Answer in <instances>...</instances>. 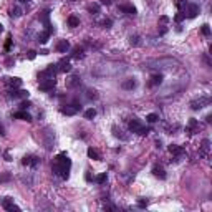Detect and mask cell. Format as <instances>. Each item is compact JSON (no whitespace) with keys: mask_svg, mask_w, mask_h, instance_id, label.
Segmentation results:
<instances>
[{"mask_svg":"<svg viewBox=\"0 0 212 212\" xmlns=\"http://www.w3.org/2000/svg\"><path fill=\"white\" fill-rule=\"evenodd\" d=\"M53 172L55 174H62L63 179H68V172H70V167H71V161L68 159L67 153H60L53 161Z\"/></svg>","mask_w":212,"mask_h":212,"instance_id":"6da1fadb","label":"cell"},{"mask_svg":"<svg viewBox=\"0 0 212 212\" xmlns=\"http://www.w3.org/2000/svg\"><path fill=\"white\" fill-rule=\"evenodd\" d=\"M199 12H200L199 5H195V4H187V5H186V10H184V13H186L189 18L197 17V13H199Z\"/></svg>","mask_w":212,"mask_h":212,"instance_id":"7a4b0ae2","label":"cell"},{"mask_svg":"<svg viewBox=\"0 0 212 212\" xmlns=\"http://www.w3.org/2000/svg\"><path fill=\"white\" fill-rule=\"evenodd\" d=\"M55 85H56V80L55 78L42 80V81H40V90H42V91H50V90L55 88Z\"/></svg>","mask_w":212,"mask_h":212,"instance_id":"3957f363","label":"cell"},{"mask_svg":"<svg viewBox=\"0 0 212 212\" xmlns=\"http://www.w3.org/2000/svg\"><path fill=\"white\" fill-rule=\"evenodd\" d=\"M144 128V126H143V123L139 119H131L129 121V131H131V133H141V129Z\"/></svg>","mask_w":212,"mask_h":212,"instance_id":"277c9868","label":"cell"},{"mask_svg":"<svg viewBox=\"0 0 212 212\" xmlns=\"http://www.w3.org/2000/svg\"><path fill=\"white\" fill-rule=\"evenodd\" d=\"M38 158H35V156H25L23 158V161H22V164L23 166H33V167H37L38 166Z\"/></svg>","mask_w":212,"mask_h":212,"instance_id":"5b68a950","label":"cell"},{"mask_svg":"<svg viewBox=\"0 0 212 212\" xmlns=\"http://www.w3.org/2000/svg\"><path fill=\"white\" fill-rule=\"evenodd\" d=\"M10 96H12V98L27 100V98H28V91H25V90H12V91H10Z\"/></svg>","mask_w":212,"mask_h":212,"instance_id":"8992f818","label":"cell"},{"mask_svg":"<svg viewBox=\"0 0 212 212\" xmlns=\"http://www.w3.org/2000/svg\"><path fill=\"white\" fill-rule=\"evenodd\" d=\"M204 104H209V98H200V100H195L191 103V108L192 109H200L204 108Z\"/></svg>","mask_w":212,"mask_h":212,"instance_id":"52a82bcc","label":"cell"},{"mask_svg":"<svg viewBox=\"0 0 212 212\" xmlns=\"http://www.w3.org/2000/svg\"><path fill=\"white\" fill-rule=\"evenodd\" d=\"M68 50H70V43H68V40H60L58 45H56V51H58V53H67Z\"/></svg>","mask_w":212,"mask_h":212,"instance_id":"ba28073f","label":"cell"},{"mask_svg":"<svg viewBox=\"0 0 212 212\" xmlns=\"http://www.w3.org/2000/svg\"><path fill=\"white\" fill-rule=\"evenodd\" d=\"M13 116H15V118H18V119L28 121V123H30V121H32V116H30V114H28V113L25 111V109H20V111H17V113H15V114H13Z\"/></svg>","mask_w":212,"mask_h":212,"instance_id":"9c48e42d","label":"cell"},{"mask_svg":"<svg viewBox=\"0 0 212 212\" xmlns=\"http://www.w3.org/2000/svg\"><path fill=\"white\" fill-rule=\"evenodd\" d=\"M56 67H58V70L63 71V73H68V71L71 70V65H70V62H68V60H62V62L56 65Z\"/></svg>","mask_w":212,"mask_h":212,"instance_id":"30bf717a","label":"cell"},{"mask_svg":"<svg viewBox=\"0 0 212 212\" xmlns=\"http://www.w3.org/2000/svg\"><path fill=\"white\" fill-rule=\"evenodd\" d=\"M80 83H81V78H80L78 75H75V76H71V78L68 80L67 86L68 88H76V86H80Z\"/></svg>","mask_w":212,"mask_h":212,"instance_id":"8fae6325","label":"cell"},{"mask_svg":"<svg viewBox=\"0 0 212 212\" xmlns=\"http://www.w3.org/2000/svg\"><path fill=\"white\" fill-rule=\"evenodd\" d=\"M62 113H63V114H67V116H73V114H76V113H78V109H76L73 104H68V106L62 108Z\"/></svg>","mask_w":212,"mask_h":212,"instance_id":"7c38bea8","label":"cell"},{"mask_svg":"<svg viewBox=\"0 0 212 212\" xmlns=\"http://www.w3.org/2000/svg\"><path fill=\"white\" fill-rule=\"evenodd\" d=\"M162 83V75L161 73H156V75L151 76V81H149V86H158V85Z\"/></svg>","mask_w":212,"mask_h":212,"instance_id":"4fadbf2b","label":"cell"},{"mask_svg":"<svg viewBox=\"0 0 212 212\" xmlns=\"http://www.w3.org/2000/svg\"><path fill=\"white\" fill-rule=\"evenodd\" d=\"M123 90H133V88H136V80L134 78H128L126 81H123Z\"/></svg>","mask_w":212,"mask_h":212,"instance_id":"5bb4252c","label":"cell"},{"mask_svg":"<svg viewBox=\"0 0 212 212\" xmlns=\"http://www.w3.org/2000/svg\"><path fill=\"white\" fill-rule=\"evenodd\" d=\"M153 174L156 176V177H159V179H166V172H164V169H162L161 166H154L153 167Z\"/></svg>","mask_w":212,"mask_h":212,"instance_id":"9a60e30c","label":"cell"},{"mask_svg":"<svg viewBox=\"0 0 212 212\" xmlns=\"http://www.w3.org/2000/svg\"><path fill=\"white\" fill-rule=\"evenodd\" d=\"M85 56V48L83 46H76L73 53H71V58H83Z\"/></svg>","mask_w":212,"mask_h":212,"instance_id":"2e32d148","label":"cell"},{"mask_svg":"<svg viewBox=\"0 0 212 212\" xmlns=\"http://www.w3.org/2000/svg\"><path fill=\"white\" fill-rule=\"evenodd\" d=\"M169 151H171V154H176L177 158L184 153V149L181 148V146H177V144H171V146H169Z\"/></svg>","mask_w":212,"mask_h":212,"instance_id":"e0dca14e","label":"cell"},{"mask_svg":"<svg viewBox=\"0 0 212 212\" xmlns=\"http://www.w3.org/2000/svg\"><path fill=\"white\" fill-rule=\"evenodd\" d=\"M119 10L121 12H126L128 15H136V9H134L133 5H121Z\"/></svg>","mask_w":212,"mask_h":212,"instance_id":"ac0fdd59","label":"cell"},{"mask_svg":"<svg viewBox=\"0 0 212 212\" xmlns=\"http://www.w3.org/2000/svg\"><path fill=\"white\" fill-rule=\"evenodd\" d=\"M48 17H50V12L45 10L43 13H40V22H42L45 27H50V22H48Z\"/></svg>","mask_w":212,"mask_h":212,"instance_id":"d6986e66","label":"cell"},{"mask_svg":"<svg viewBox=\"0 0 212 212\" xmlns=\"http://www.w3.org/2000/svg\"><path fill=\"white\" fill-rule=\"evenodd\" d=\"M5 80L10 83V86L12 88H20L22 86V80L20 78H5Z\"/></svg>","mask_w":212,"mask_h":212,"instance_id":"ffe728a7","label":"cell"},{"mask_svg":"<svg viewBox=\"0 0 212 212\" xmlns=\"http://www.w3.org/2000/svg\"><path fill=\"white\" fill-rule=\"evenodd\" d=\"M209 148H211V141L209 139H204L202 141V149H200V156H205L209 153Z\"/></svg>","mask_w":212,"mask_h":212,"instance_id":"44dd1931","label":"cell"},{"mask_svg":"<svg viewBox=\"0 0 212 212\" xmlns=\"http://www.w3.org/2000/svg\"><path fill=\"white\" fill-rule=\"evenodd\" d=\"M48 38H50V32H42V33L38 35V42L45 45V43L48 42Z\"/></svg>","mask_w":212,"mask_h":212,"instance_id":"7402d4cb","label":"cell"},{"mask_svg":"<svg viewBox=\"0 0 212 212\" xmlns=\"http://www.w3.org/2000/svg\"><path fill=\"white\" fill-rule=\"evenodd\" d=\"M68 25H70V27H78L80 25V18L75 17V15L68 17Z\"/></svg>","mask_w":212,"mask_h":212,"instance_id":"603a6c76","label":"cell"},{"mask_svg":"<svg viewBox=\"0 0 212 212\" xmlns=\"http://www.w3.org/2000/svg\"><path fill=\"white\" fill-rule=\"evenodd\" d=\"M12 204H13V199H12V197H5V199L2 200V207H4L5 211H7V209H9L10 205H12Z\"/></svg>","mask_w":212,"mask_h":212,"instance_id":"cb8c5ba5","label":"cell"},{"mask_svg":"<svg viewBox=\"0 0 212 212\" xmlns=\"http://www.w3.org/2000/svg\"><path fill=\"white\" fill-rule=\"evenodd\" d=\"M158 119H159V116L156 114V113H149V114L146 116V121H148V123H156Z\"/></svg>","mask_w":212,"mask_h":212,"instance_id":"d4e9b609","label":"cell"},{"mask_svg":"<svg viewBox=\"0 0 212 212\" xmlns=\"http://www.w3.org/2000/svg\"><path fill=\"white\" fill-rule=\"evenodd\" d=\"M10 15H12L13 18H18V17H22V9H20V7H15V9H12Z\"/></svg>","mask_w":212,"mask_h":212,"instance_id":"484cf974","label":"cell"},{"mask_svg":"<svg viewBox=\"0 0 212 212\" xmlns=\"http://www.w3.org/2000/svg\"><path fill=\"white\" fill-rule=\"evenodd\" d=\"M88 156H90L91 159H100V154H98V151L93 149V148H90V149H88Z\"/></svg>","mask_w":212,"mask_h":212,"instance_id":"4316f807","label":"cell"},{"mask_svg":"<svg viewBox=\"0 0 212 212\" xmlns=\"http://www.w3.org/2000/svg\"><path fill=\"white\" fill-rule=\"evenodd\" d=\"M96 116V111L95 109H86V111H85V118H86V119H93V118Z\"/></svg>","mask_w":212,"mask_h":212,"instance_id":"83f0119b","label":"cell"},{"mask_svg":"<svg viewBox=\"0 0 212 212\" xmlns=\"http://www.w3.org/2000/svg\"><path fill=\"white\" fill-rule=\"evenodd\" d=\"M176 5H177V9L181 10V12H184V10H186L187 2H186V0H176Z\"/></svg>","mask_w":212,"mask_h":212,"instance_id":"f1b7e54d","label":"cell"},{"mask_svg":"<svg viewBox=\"0 0 212 212\" xmlns=\"http://www.w3.org/2000/svg\"><path fill=\"white\" fill-rule=\"evenodd\" d=\"M88 10H90V12H91L93 15H96V13H100V7H98L96 4H91L90 7H88Z\"/></svg>","mask_w":212,"mask_h":212,"instance_id":"f546056e","label":"cell"},{"mask_svg":"<svg viewBox=\"0 0 212 212\" xmlns=\"http://www.w3.org/2000/svg\"><path fill=\"white\" fill-rule=\"evenodd\" d=\"M129 43H131L133 46H137V45H139V37H137V35L131 37V38H129Z\"/></svg>","mask_w":212,"mask_h":212,"instance_id":"4dcf8cb0","label":"cell"},{"mask_svg":"<svg viewBox=\"0 0 212 212\" xmlns=\"http://www.w3.org/2000/svg\"><path fill=\"white\" fill-rule=\"evenodd\" d=\"M95 181H96V182H98V184H103L104 181H106V172H103V174H100V176H98V177L95 179Z\"/></svg>","mask_w":212,"mask_h":212,"instance_id":"1f68e13d","label":"cell"},{"mask_svg":"<svg viewBox=\"0 0 212 212\" xmlns=\"http://www.w3.org/2000/svg\"><path fill=\"white\" fill-rule=\"evenodd\" d=\"M200 32H202V35H205V37H209V35H211V28H209V25H202Z\"/></svg>","mask_w":212,"mask_h":212,"instance_id":"d6a6232c","label":"cell"},{"mask_svg":"<svg viewBox=\"0 0 212 212\" xmlns=\"http://www.w3.org/2000/svg\"><path fill=\"white\" fill-rule=\"evenodd\" d=\"M184 18H186V13H184V12H179L177 15L174 17V20H176V22H182Z\"/></svg>","mask_w":212,"mask_h":212,"instance_id":"836d02e7","label":"cell"},{"mask_svg":"<svg viewBox=\"0 0 212 212\" xmlns=\"http://www.w3.org/2000/svg\"><path fill=\"white\" fill-rule=\"evenodd\" d=\"M113 25V20L111 18H104L103 20V27H106V28H109V27Z\"/></svg>","mask_w":212,"mask_h":212,"instance_id":"e575fe53","label":"cell"},{"mask_svg":"<svg viewBox=\"0 0 212 212\" xmlns=\"http://www.w3.org/2000/svg\"><path fill=\"white\" fill-rule=\"evenodd\" d=\"M10 46H12V37L7 38V43H5V51H9V50H10Z\"/></svg>","mask_w":212,"mask_h":212,"instance_id":"d590c367","label":"cell"},{"mask_svg":"<svg viewBox=\"0 0 212 212\" xmlns=\"http://www.w3.org/2000/svg\"><path fill=\"white\" fill-rule=\"evenodd\" d=\"M32 104H30V101H22V104H20V109H27V108H30Z\"/></svg>","mask_w":212,"mask_h":212,"instance_id":"8d00e7d4","label":"cell"},{"mask_svg":"<svg viewBox=\"0 0 212 212\" xmlns=\"http://www.w3.org/2000/svg\"><path fill=\"white\" fill-rule=\"evenodd\" d=\"M7 211H10V212H13V211H15V212H20V207H18V205H15V204H12V205H10Z\"/></svg>","mask_w":212,"mask_h":212,"instance_id":"74e56055","label":"cell"},{"mask_svg":"<svg viewBox=\"0 0 212 212\" xmlns=\"http://www.w3.org/2000/svg\"><path fill=\"white\" fill-rule=\"evenodd\" d=\"M86 96H88V98H96V91H95V90H88Z\"/></svg>","mask_w":212,"mask_h":212,"instance_id":"f35d334b","label":"cell"},{"mask_svg":"<svg viewBox=\"0 0 212 212\" xmlns=\"http://www.w3.org/2000/svg\"><path fill=\"white\" fill-rule=\"evenodd\" d=\"M9 179H10V174H4V176H0V182H5Z\"/></svg>","mask_w":212,"mask_h":212,"instance_id":"ab89813d","label":"cell"},{"mask_svg":"<svg viewBox=\"0 0 212 212\" xmlns=\"http://www.w3.org/2000/svg\"><path fill=\"white\" fill-rule=\"evenodd\" d=\"M35 56H37V51H33V50H30L28 51V60H33Z\"/></svg>","mask_w":212,"mask_h":212,"instance_id":"60d3db41","label":"cell"},{"mask_svg":"<svg viewBox=\"0 0 212 212\" xmlns=\"http://www.w3.org/2000/svg\"><path fill=\"white\" fill-rule=\"evenodd\" d=\"M148 200H139V202H137V205H139V207H148Z\"/></svg>","mask_w":212,"mask_h":212,"instance_id":"b9f144b4","label":"cell"},{"mask_svg":"<svg viewBox=\"0 0 212 212\" xmlns=\"http://www.w3.org/2000/svg\"><path fill=\"white\" fill-rule=\"evenodd\" d=\"M0 136H5V129H4V126L0 124Z\"/></svg>","mask_w":212,"mask_h":212,"instance_id":"7bdbcfd3","label":"cell"},{"mask_svg":"<svg viewBox=\"0 0 212 212\" xmlns=\"http://www.w3.org/2000/svg\"><path fill=\"white\" fill-rule=\"evenodd\" d=\"M101 4L103 5H111V0H101Z\"/></svg>","mask_w":212,"mask_h":212,"instance_id":"ee69618b","label":"cell"},{"mask_svg":"<svg viewBox=\"0 0 212 212\" xmlns=\"http://www.w3.org/2000/svg\"><path fill=\"white\" fill-rule=\"evenodd\" d=\"M2 32H4V27H2V25H0V33H2Z\"/></svg>","mask_w":212,"mask_h":212,"instance_id":"f6af8a7d","label":"cell"},{"mask_svg":"<svg viewBox=\"0 0 212 212\" xmlns=\"http://www.w3.org/2000/svg\"><path fill=\"white\" fill-rule=\"evenodd\" d=\"M20 2H27V0H20Z\"/></svg>","mask_w":212,"mask_h":212,"instance_id":"bcb514c9","label":"cell"}]
</instances>
